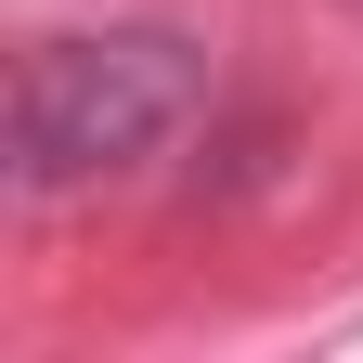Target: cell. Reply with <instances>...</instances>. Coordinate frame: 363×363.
<instances>
[{"label":"cell","mask_w":363,"mask_h":363,"mask_svg":"<svg viewBox=\"0 0 363 363\" xmlns=\"http://www.w3.org/2000/svg\"><path fill=\"white\" fill-rule=\"evenodd\" d=\"M195 39L182 26H65V39H26L13 65V182L65 195V182H104V169H143L182 117H195Z\"/></svg>","instance_id":"obj_1"}]
</instances>
